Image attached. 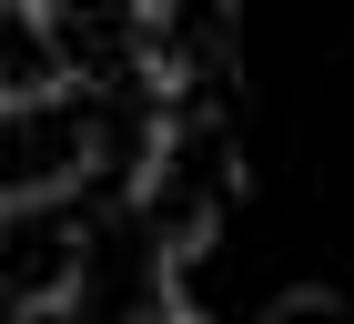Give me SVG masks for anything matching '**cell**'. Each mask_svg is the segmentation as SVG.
Segmentation results:
<instances>
[{
    "instance_id": "6da1fadb",
    "label": "cell",
    "mask_w": 354,
    "mask_h": 324,
    "mask_svg": "<svg viewBox=\"0 0 354 324\" xmlns=\"http://www.w3.org/2000/svg\"><path fill=\"white\" fill-rule=\"evenodd\" d=\"M132 203L162 223L183 253H203L223 223L243 213V132H233V111H162Z\"/></svg>"
},
{
    "instance_id": "7a4b0ae2",
    "label": "cell",
    "mask_w": 354,
    "mask_h": 324,
    "mask_svg": "<svg viewBox=\"0 0 354 324\" xmlns=\"http://www.w3.org/2000/svg\"><path fill=\"white\" fill-rule=\"evenodd\" d=\"M192 253L162 233V223L142 213L132 192H111V203H91V243H82V273H71V294L51 304L41 324H152L172 294V273H183Z\"/></svg>"
},
{
    "instance_id": "8992f818",
    "label": "cell",
    "mask_w": 354,
    "mask_h": 324,
    "mask_svg": "<svg viewBox=\"0 0 354 324\" xmlns=\"http://www.w3.org/2000/svg\"><path fill=\"white\" fill-rule=\"evenodd\" d=\"M152 324H203V314H192V304H162V314H152Z\"/></svg>"
},
{
    "instance_id": "3957f363",
    "label": "cell",
    "mask_w": 354,
    "mask_h": 324,
    "mask_svg": "<svg viewBox=\"0 0 354 324\" xmlns=\"http://www.w3.org/2000/svg\"><path fill=\"white\" fill-rule=\"evenodd\" d=\"M132 51H142V81L162 91V111L243 102V10L233 0H142Z\"/></svg>"
},
{
    "instance_id": "5b68a950",
    "label": "cell",
    "mask_w": 354,
    "mask_h": 324,
    "mask_svg": "<svg viewBox=\"0 0 354 324\" xmlns=\"http://www.w3.org/2000/svg\"><path fill=\"white\" fill-rule=\"evenodd\" d=\"M61 21V41H71V81H122L142 71L132 51V21H142V0H41Z\"/></svg>"
},
{
    "instance_id": "277c9868",
    "label": "cell",
    "mask_w": 354,
    "mask_h": 324,
    "mask_svg": "<svg viewBox=\"0 0 354 324\" xmlns=\"http://www.w3.org/2000/svg\"><path fill=\"white\" fill-rule=\"evenodd\" d=\"M91 243V192H30V203H0V324H41L71 273H82Z\"/></svg>"
}]
</instances>
